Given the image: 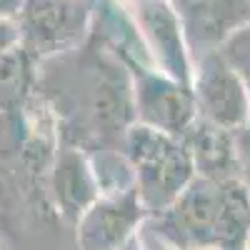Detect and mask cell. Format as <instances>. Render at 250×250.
Segmentation results:
<instances>
[{"label": "cell", "instance_id": "cell-1", "mask_svg": "<svg viewBox=\"0 0 250 250\" xmlns=\"http://www.w3.org/2000/svg\"><path fill=\"white\" fill-rule=\"evenodd\" d=\"M45 70V83L58 88L62 110L70 113V128L78 130L75 148L93 140L105 145L120 138L123 143L135 115L133 78L108 45L88 30L80 45L48 58Z\"/></svg>", "mask_w": 250, "mask_h": 250}, {"label": "cell", "instance_id": "cell-2", "mask_svg": "<svg viewBox=\"0 0 250 250\" xmlns=\"http://www.w3.org/2000/svg\"><path fill=\"white\" fill-rule=\"evenodd\" d=\"M145 220L173 250H248L250 190L240 178L195 175L165 210Z\"/></svg>", "mask_w": 250, "mask_h": 250}, {"label": "cell", "instance_id": "cell-3", "mask_svg": "<svg viewBox=\"0 0 250 250\" xmlns=\"http://www.w3.org/2000/svg\"><path fill=\"white\" fill-rule=\"evenodd\" d=\"M123 145L135 175V190L148 215L165 210L195 178L190 150L175 135L135 123L125 130Z\"/></svg>", "mask_w": 250, "mask_h": 250}, {"label": "cell", "instance_id": "cell-4", "mask_svg": "<svg viewBox=\"0 0 250 250\" xmlns=\"http://www.w3.org/2000/svg\"><path fill=\"white\" fill-rule=\"evenodd\" d=\"M98 0H23L18 15L20 43L38 58H53L88 38Z\"/></svg>", "mask_w": 250, "mask_h": 250}, {"label": "cell", "instance_id": "cell-5", "mask_svg": "<svg viewBox=\"0 0 250 250\" xmlns=\"http://www.w3.org/2000/svg\"><path fill=\"white\" fill-rule=\"evenodd\" d=\"M128 70L133 78V100L140 123L183 138L198 118L193 90L160 73L155 65H135Z\"/></svg>", "mask_w": 250, "mask_h": 250}, {"label": "cell", "instance_id": "cell-6", "mask_svg": "<svg viewBox=\"0 0 250 250\" xmlns=\"http://www.w3.org/2000/svg\"><path fill=\"white\" fill-rule=\"evenodd\" d=\"M193 98L203 118L225 130H238L250 120V100L235 70L215 53H205L193 62Z\"/></svg>", "mask_w": 250, "mask_h": 250}, {"label": "cell", "instance_id": "cell-7", "mask_svg": "<svg viewBox=\"0 0 250 250\" xmlns=\"http://www.w3.org/2000/svg\"><path fill=\"white\" fill-rule=\"evenodd\" d=\"M133 13L140 38L148 48L155 68L180 85H193V55L188 50L180 23L168 0H138L125 3Z\"/></svg>", "mask_w": 250, "mask_h": 250}, {"label": "cell", "instance_id": "cell-8", "mask_svg": "<svg viewBox=\"0 0 250 250\" xmlns=\"http://www.w3.org/2000/svg\"><path fill=\"white\" fill-rule=\"evenodd\" d=\"M168 5L180 23L193 62L220 50L235 30L250 23V0H168Z\"/></svg>", "mask_w": 250, "mask_h": 250}, {"label": "cell", "instance_id": "cell-9", "mask_svg": "<svg viewBox=\"0 0 250 250\" xmlns=\"http://www.w3.org/2000/svg\"><path fill=\"white\" fill-rule=\"evenodd\" d=\"M148 210L135 185L120 193L98 198L78 220L80 250H120L135 238V230L145 223Z\"/></svg>", "mask_w": 250, "mask_h": 250}, {"label": "cell", "instance_id": "cell-10", "mask_svg": "<svg viewBox=\"0 0 250 250\" xmlns=\"http://www.w3.org/2000/svg\"><path fill=\"white\" fill-rule=\"evenodd\" d=\"M180 140L185 143V148L190 150V158H193V165L198 168V175L213 178V180L240 178L233 130L220 128V125L210 123L208 118H203L198 113L195 123L188 128V133Z\"/></svg>", "mask_w": 250, "mask_h": 250}, {"label": "cell", "instance_id": "cell-11", "mask_svg": "<svg viewBox=\"0 0 250 250\" xmlns=\"http://www.w3.org/2000/svg\"><path fill=\"white\" fill-rule=\"evenodd\" d=\"M98 180L93 165L75 145H65L55 165V195L60 208L73 218H80L98 200Z\"/></svg>", "mask_w": 250, "mask_h": 250}, {"label": "cell", "instance_id": "cell-12", "mask_svg": "<svg viewBox=\"0 0 250 250\" xmlns=\"http://www.w3.org/2000/svg\"><path fill=\"white\" fill-rule=\"evenodd\" d=\"M218 53L225 58L228 65L235 70V75L240 78L243 88L248 93V100H250V23H245L240 30H235L220 45Z\"/></svg>", "mask_w": 250, "mask_h": 250}, {"label": "cell", "instance_id": "cell-13", "mask_svg": "<svg viewBox=\"0 0 250 250\" xmlns=\"http://www.w3.org/2000/svg\"><path fill=\"white\" fill-rule=\"evenodd\" d=\"M18 45H20V23H15V18L0 20V55H5Z\"/></svg>", "mask_w": 250, "mask_h": 250}, {"label": "cell", "instance_id": "cell-14", "mask_svg": "<svg viewBox=\"0 0 250 250\" xmlns=\"http://www.w3.org/2000/svg\"><path fill=\"white\" fill-rule=\"evenodd\" d=\"M23 10V0H0V20L18 18Z\"/></svg>", "mask_w": 250, "mask_h": 250}, {"label": "cell", "instance_id": "cell-15", "mask_svg": "<svg viewBox=\"0 0 250 250\" xmlns=\"http://www.w3.org/2000/svg\"><path fill=\"white\" fill-rule=\"evenodd\" d=\"M120 250H143V248H140V240H135V238H133L130 243H125Z\"/></svg>", "mask_w": 250, "mask_h": 250}, {"label": "cell", "instance_id": "cell-16", "mask_svg": "<svg viewBox=\"0 0 250 250\" xmlns=\"http://www.w3.org/2000/svg\"><path fill=\"white\" fill-rule=\"evenodd\" d=\"M123 3H138V0H123Z\"/></svg>", "mask_w": 250, "mask_h": 250}, {"label": "cell", "instance_id": "cell-17", "mask_svg": "<svg viewBox=\"0 0 250 250\" xmlns=\"http://www.w3.org/2000/svg\"><path fill=\"white\" fill-rule=\"evenodd\" d=\"M195 250H210V248H195Z\"/></svg>", "mask_w": 250, "mask_h": 250}, {"label": "cell", "instance_id": "cell-18", "mask_svg": "<svg viewBox=\"0 0 250 250\" xmlns=\"http://www.w3.org/2000/svg\"><path fill=\"white\" fill-rule=\"evenodd\" d=\"M248 250H250V248H248Z\"/></svg>", "mask_w": 250, "mask_h": 250}]
</instances>
